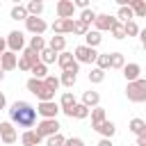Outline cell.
<instances>
[{"instance_id": "6da1fadb", "label": "cell", "mask_w": 146, "mask_h": 146, "mask_svg": "<svg viewBox=\"0 0 146 146\" xmlns=\"http://www.w3.org/2000/svg\"><path fill=\"white\" fill-rule=\"evenodd\" d=\"M9 123L11 125H18V128H32L34 121H36V110L25 103V100H16L11 107H9Z\"/></svg>"}, {"instance_id": "7a4b0ae2", "label": "cell", "mask_w": 146, "mask_h": 146, "mask_svg": "<svg viewBox=\"0 0 146 146\" xmlns=\"http://www.w3.org/2000/svg\"><path fill=\"white\" fill-rule=\"evenodd\" d=\"M25 87H27V91H30V94H34V96H36L41 103H43V100H52V98H55V91H50V89L46 87V82H43V80L30 78Z\"/></svg>"}, {"instance_id": "3957f363", "label": "cell", "mask_w": 146, "mask_h": 146, "mask_svg": "<svg viewBox=\"0 0 146 146\" xmlns=\"http://www.w3.org/2000/svg\"><path fill=\"white\" fill-rule=\"evenodd\" d=\"M125 96H128L130 103H144V100H146V80L139 78V80H135V82H128Z\"/></svg>"}, {"instance_id": "277c9868", "label": "cell", "mask_w": 146, "mask_h": 146, "mask_svg": "<svg viewBox=\"0 0 146 146\" xmlns=\"http://www.w3.org/2000/svg\"><path fill=\"white\" fill-rule=\"evenodd\" d=\"M71 55H73V59H75L78 64H94L96 57H98L96 48H87V46H78Z\"/></svg>"}, {"instance_id": "5b68a950", "label": "cell", "mask_w": 146, "mask_h": 146, "mask_svg": "<svg viewBox=\"0 0 146 146\" xmlns=\"http://www.w3.org/2000/svg\"><path fill=\"white\" fill-rule=\"evenodd\" d=\"M59 128H62V125H59V121H57V119H43V121H41V123L34 128V132H36V135L43 139V137L57 135V132H59Z\"/></svg>"}, {"instance_id": "8992f818", "label": "cell", "mask_w": 146, "mask_h": 146, "mask_svg": "<svg viewBox=\"0 0 146 146\" xmlns=\"http://www.w3.org/2000/svg\"><path fill=\"white\" fill-rule=\"evenodd\" d=\"M7 41V48H9V52H18V50H23L25 48V36H23V32H18V30H14V32H9V36L5 39Z\"/></svg>"}, {"instance_id": "52a82bcc", "label": "cell", "mask_w": 146, "mask_h": 146, "mask_svg": "<svg viewBox=\"0 0 146 146\" xmlns=\"http://www.w3.org/2000/svg\"><path fill=\"white\" fill-rule=\"evenodd\" d=\"M25 27H27V32H32L34 36H41L48 25H46V21L39 18V16H27V18H25Z\"/></svg>"}, {"instance_id": "ba28073f", "label": "cell", "mask_w": 146, "mask_h": 146, "mask_svg": "<svg viewBox=\"0 0 146 146\" xmlns=\"http://www.w3.org/2000/svg\"><path fill=\"white\" fill-rule=\"evenodd\" d=\"M36 114H41L43 119H57V114H59V105H57L55 100H43V103H39Z\"/></svg>"}, {"instance_id": "9c48e42d", "label": "cell", "mask_w": 146, "mask_h": 146, "mask_svg": "<svg viewBox=\"0 0 146 146\" xmlns=\"http://www.w3.org/2000/svg\"><path fill=\"white\" fill-rule=\"evenodd\" d=\"M57 64L62 66V71H73V73H78V68H80V64H78V62L73 59V55L66 52V50L57 55Z\"/></svg>"}, {"instance_id": "30bf717a", "label": "cell", "mask_w": 146, "mask_h": 146, "mask_svg": "<svg viewBox=\"0 0 146 146\" xmlns=\"http://www.w3.org/2000/svg\"><path fill=\"white\" fill-rule=\"evenodd\" d=\"M16 128L9 123V121H2L0 123V139L7 144V146H14V141H16Z\"/></svg>"}, {"instance_id": "8fae6325", "label": "cell", "mask_w": 146, "mask_h": 146, "mask_svg": "<svg viewBox=\"0 0 146 146\" xmlns=\"http://www.w3.org/2000/svg\"><path fill=\"white\" fill-rule=\"evenodd\" d=\"M116 23V18L114 16H110V14H96V18H94V25H96V32H103V30H112V25Z\"/></svg>"}, {"instance_id": "7c38bea8", "label": "cell", "mask_w": 146, "mask_h": 146, "mask_svg": "<svg viewBox=\"0 0 146 146\" xmlns=\"http://www.w3.org/2000/svg\"><path fill=\"white\" fill-rule=\"evenodd\" d=\"M55 9H57V16L59 18H73V14H75V7H73L71 0H59L55 5Z\"/></svg>"}, {"instance_id": "4fadbf2b", "label": "cell", "mask_w": 146, "mask_h": 146, "mask_svg": "<svg viewBox=\"0 0 146 146\" xmlns=\"http://www.w3.org/2000/svg\"><path fill=\"white\" fill-rule=\"evenodd\" d=\"M52 32L59 34V36L73 32V18H57V21L52 23Z\"/></svg>"}, {"instance_id": "5bb4252c", "label": "cell", "mask_w": 146, "mask_h": 146, "mask_svg": "<svg viewBox=\"0 0 146 146\" xmlns=\"http://www.w3.org/2000/svg\"><path fill=\"white\" fill-rule=\"evenodd\" d=\"M123 75H125V80H128V82H135V80H139V78H141V66H139L137 62H130V64H125V66H123Z\"/></svg>"}, {"instance_id": "9a60e30c", "label": "cell", "mask_w": 146, "mask_h": 146, "mask_svg": "<svg viewBox=\"0 0 146 146\" xmlns=\"http://www.w3.org/2000/svg\"><path fill=\"white\" fill-rule=\"evenodd\" d=\"M16 55L14 52H9V50H5L2 55H0V68H2V73L5 71H11V68H16Z\"/></svg>"}, {"instance_id": "2e32d148", "label": "cell", "mask_w": 146, "mask_h": 146, "mask_svg": "<svg viewBox=\"0 0 146 146\" xmlns=\"http://www.w3.org/2000/svg\"><path fill=\"white\" fill-rule=\"evenodd\" d=\"M98 103H100V94H98V91H91V89L84 91V96H82V105H84L87 110H89V107H91V110L98 107Z\"/></svg>"}, {"instance_id": "e0dca14e", "label": "cell", "mask_w": 146, "mask_h": 146, "mask_svg": "<svg viewBox=\"0 0 146 146\" xmlns=\"http://www.w3.org/2000/svg\"><path fill=\"white\" fill-rule=\"evenodd\" d=\"M64 114L71 116V119H87V116H89V110H87L82 103H75V105H73L68 112H64Z\"/></svg>"}, {"instance_id": "ac0fdd59", "label": "cell", "mask_w": 146, "mask_h": 146, "mask_svg": "<svg viewBox=\"0 0 146 146\" xmlns=\"http://www.w3.org/2000/svg\"><path fill=\"white\" fill-rule=\"evenodd\" d=\"M94 130H96V132H100V135H103V139H112V137H114V132H116V125H114L112 121H103V123H100L98 128H94Z\"/></svg>"}, {"instance_id": "d6986e66", "label": "cell", "mask_w": 146, "mask_h": 146, "mask_svg": "<svg viewBox=\"0 0 146 146\" xmlns=\"http://www.w3.org/2000/svg\"><path fill=\"white\" fill-rule=\"evenodd\" d=\"M128 7L132 9V16H137V18L146 16V2L144 0H128Z\"/></svg>"}, {"instance_id": "ffe728a7", "label": "cell", "mask_w": 146, "mask_h": 146, "mask_svg": "<svg viewBox=\"0 0 146 146\" xmlns=\"http://www.w3.org/2000/svg\"><path fill=\"white\" fill-rule=\"evenodd\" d=\"M21 141H23V146H39L41 144V137L34 130H25L23 137H21Z\"/></svg>"}, {"instance_id": "44dd1931", "label": "cell", "mask_w": 146, "mask_h": 146, "mask_svg": "<svg viewBox=\"0 0 146 146\" xmlns=\"http://www.w3.org/2000/svg\"><path fill=\"white\" fill-rule=\"evenodd\" d=\"M75 103H78L75 96H73L71 91H64V94H62V100H59V110H62V112H68Z\"/></svg>"}, {"instance_id": "7402d4cb", "label": "cell", "mask_w": 146, "mask_h": 146, "mask_svg": "<svg viewBox=\"0 0 146 146\" xmlns=\"http://www.w3.org/2000/svg\"><path fill=\"white\" fill-rule=\"evenodd\" d=\"M84 41H87V43H84L87 48H96V46L103 41V36H100V32H96V30H89V32L84 34Z\"/></svg>"}, {"instance_id": "603a6c76", "label": "cell", "mask_w": 146, "mask_h": 146, "mask_svg": "<svg viewBox=\"0 0 146 146\" xmlns=\"http://www.w3.org/2000/svg\"><path fill=\"white\" fill-rule=\"evenodd\" d=\"M48 48H50L52 52H57V55H59V52H64V48H66V39H64V36H59V34H55V36L50 39V46H48Z\"/></svg>"}, {"instance_id": "cb8c5ba5", "label": "cell", "mask_w": 146, "mask_h": 146, "mask_svg": "<svg viewBox=\"0 0 146 146\" xmlns=\"http://www.w3.org/2000/svg\"><path fill=\"white\" fill-rule=\"evenodd\" d=\"M103 121H107L105 110H103V107H94V110H91V128H98Z\"/></svg>"}, {"instance_id": "d4e9b609", "label": "cell", "mask_w": 146, "mask_h": 146, "mask_svg": "<svg viewBox=\"0 0 146 146\" xmlns=\"http://www.w3.org/2000/svg\"><path fill=\"white\" fill-rule=\"evenodd\" d=\"M78 82V73H73V71H62V78H59V84H64V87H73Z\"/></svg>"}, {"instance_id": "484cf974", "label": "cell", "mask_w": 146, "mask_h": 146, "mask_svg": "<svg viewBox=\"0 0 146 146\" xmlns=\"http://www.w3.org/2000/svg\"><path fill=\"white\" fill-rule=\"evenodd\" d=\"M130 132L137 135V137L139 135H146V121L144 119H132L130 121Z\"/></svg>"}, {"instance_id": "4316f807", "label": "cell", "mask_w": 146, "mask_h": 146, "mask_svg": "<svg viewBox=\"0 0 146 146\" xmlns=\"http://www.w3.org/2000/svg\"><path fill=\"white\" fill-rule=\"evenodd\" d=\"M25 11H27V16H39V14L43 11V2H39V0H30V2L25 5Z\"/></svg>"}, {"instance_id": "83f0119b", "label": "cell", "mask_w": 146, "mask_h": 146, "mask_svg": "<svg viewBox=\"0 0 146 146\" xmlns=\"http://www.w3.org/2000/svg\"><path fill=\"white\" fill-rule=\"evenodd\" d=\"M39 62L48 66V64H52V62H57V52H52L50 48H43V50L39 52Z\"/></svg>"}, {"instance_id": "f1b7e54d", "label": "cell", "mask_w": 146, "mask_h": 146, "mask_svg": "<svg viewBox=\"0 0 146 146\" xmlns=\"http://www.w3.org/2000/svg\"><path fill=\"white\" fill-rule=\"evenodd\" d=\"M135 16H132V9L125 5V7H119V11H116V21L119 23H128V21H132Z\"/></svg>"}, {"instance_id": "f546056e", "label": "cell", "mask_w": 146, "mask_h": 146, "mask_svg": "<svg viewBox=\"0 0 146 146\" xmlns=\"http://www.w3.org/2000/svg\"><path fill=\"white\" fill-rule=\"evenodd\" d=\"M30 73H32V78H36V80H43V78L48 75V66L39 62V64H34V66L30 68Z\"/></svg>"}, {"instance_id": "4dcf8cb0", "label": "cell", "mask_w": 146, "mask_h": 146, "mask_svg": "<svg viewBox=\"0 0 146 146\" xmlns=\"http://www.w3.org/2000/svg\"><path fill=\"white\" fill-rule=\"evenodd\" d=\"M9 16H11L14 21H25V18H27V11H25V7H23V5H14Z\"/></svg>"}, {"instance_id": "1f68e13d", "label": "cell", "mask_w": 146, "mask_h": 146, "mask_svg": "<svg viewBox=\"0 0 146 146\" xmlns=\"http://www.w3.org/2000/svg\"><path fill=\"white\" fill-rule=\"evenodd\" d=\"M89 32V25L84 23V21H80V18H73V34H80V36H84Z\"/></svg>"}, {"instance_id": "d6a6232c", "label": "cell", "mask_w": 146, "mask_h": 146, "mask_svg": "<svg viewBox=\"0 0 146 146\" xmlns=\"http://www.w3.org/2000/svg\"><path fill=\"white\" fill-rule=\"evenodd\" d=\"M125 66V59L121 52H112L110 55V68H123Z\"/></svg>"}, {"instance_id": "836d02e7", "label": "cell", "mask_w": 146, "mask_h": 146, "mask_svg": "<svg viewBox=\"0 0 146 146\" xmlns=\"http://www.w3.org/2000/svg\"><path fill=\"white\" fill-rule=\"evenodd\" d=\"M27 48H30V50H34V52H41V50L46 48V41H43V36H32Z\"/></svg>"}, {"instance_id": "e575fe53", "label": "cell", "mask_w": 146, "mask_h": 146, "mask_svg": "<svg viewBox=\"0 0 146 146\" xmlns=\"http://www.w3.org/2000/svg\"><path fill=\"white\" fill-rule=\"evenodd\" d=\"M96 68H100V71H107L110 68V52H98V57H96Z\"/></svg>"}, {"instance_id": "d590c367", "label": "cell", "mask_w": 146, "mask_h": 146, "mask_svg": "<svg viewBox=\"0 0 146 146\" xmlns=\"http://www.w3.org/2000/svg\"><path fill=\"white\" fill-rule=\"evenodd\" d=\"M123 32H125V36H137L139 34V25L135 21H128V23H123Z\"/></svg>"}, {"instance_id": "8d00e7d4", "label": "cell", "mask_w": 146, "mask_h": 146, "mask_svg": "<svg viewBox=\"0 0 146 146\" xmlns=\"http://www.w3.org/2000/svg\"><path fill=\"white\" fill-rule=\"evenodd\" d=\"M64 135L62 132H57V135H50V137H46V146H64Z\"/></svg>"}, {"instance_id": "74e56055", "label": "cell", "mask_w": 146, "mask_h": 146, "mask_svg": "<svg viewBox=\"0 0 146 146\" xmlns=\"http://www.w3.org/2000/svg\"><path fill=\"white\" fill-rule=\"evenodd\" d=\"M103 80H105V71H100V68H91V71H89V82L98 84V82H103Z\"/></svg>"}, {"instance_id": "f35d334b", "label": "cell", "mask_w": 146, "mask_h": 146, "mask_svg": "<svg viewBox=\"0 0 146 146\" xmlns=\"http://www.w3.org/2000/svg\"><path fill=\"white\" fill-rule=\"evenodd\" d=\"M110 32H112V36H114V39H125V32H123V23H119V21L112 25V30H110Z\"/></svg>"}, {"instance_id": "ab89813d", "label": "cell", "mask_w": 146, "mask_h": 146, "mask_svg": "<svg viewBox=\"0 0 146 146\" xmlns=\"http://www.w3.org/2000/svg\"><path fill=\"white\" fill-rule=\"evenodd\" d=\"M43 82H46V87H48L50 91H57V89H59V78H55V75H46Z\"/></svg>"}, {"instance_id": "60d3db41", "label": "cell", "mask_w": 146, "mask_h": 146, "mask_svg": "<svg viewBox=\"0 0 146 146\" xmlns=\"http://www.w3.org/2000/svg\"><path fill=\"white\" fill-rule=\"evenodd\" d=\"M94 18H96V11H94V9H82L80 21H84V23L89 25V23H94Z\"/></svg>"}, {"instance_id": "b9f144b4", "label": "cell", "mask_w": 146, "mask_h": 146, "mask_svg": "<svg viewBox=\"0 0 146 146\" xmlns=\"http://www.w3.org/2000/svg\"><path fill=\"white\" fill-rule=\"evenodd\" d=\"M64 146H84V141L80 137H68V139H64Z\"/></svg>"}, {"instance_id": "7bdbcfd3", "label": "cell", "mask_w": 146, "mask_h": 146, "mask_svg": "<svg viewBox=\"0 0 146 146\" xmlns=\"http://www.w3.org/2000/svg\"><path fill=\"white\" fill-rule=\"evenodd\" d=\"M73 7H80V9H89V2L87 0H71Z\"/></svg>"}, {"instance_id": "ee69618b", "label": "cell", "mask_w": 146, "mask_h": 146, "mask_svg": "<svg viewBox=\"0 0 146 146\" xmlns=\"http://www.w3.org/2000/svg\"><path fill=\"white\" fill-rule=\"evenodd\" d=\"M137 146H146V135H139L137 137Z\"/></svg>"}, {"instance_id": "f6af8a7d", "label": "cell", "mask_w": 146, "mask_h": 146, "mask_svg": "<svg viewBox=\"0 0 146 146\" xmlns=\"http://www.w3.org/2000/svg\"><path fill=\"white\" fill-rule=\"evenodd\" d=\"M98 146H114V144H112V139H100Z\"/></svg>"}, {"instance_id": "bcb514c9", "label": "cell", "mask_w": 146, "mask_h": 146, "mask_svg": "<svg viewBox=\"0 0 146 146\" xmlns=\"http://www.w3.org/2000/svg\"><path fill=\"white\" fill-rule=\"evenodd\" d=\"M5 105H7V98H5V94L0 91V110H5Z\"/></svg>"}, {"instance_id": "7dc6e473", "label": "cell", "mask_w": 146, "mask_h": 146, "mask_svg": "<svg viewBox=\"0 0 146 146\" xmlns=\"http://www.w3.org/2000/svg\"><path fill=\"white\" fill-rule=\"evenodd\" d=\"M5 50H7V41H5V39H2V36H0V55H2V52H5Z\"/></svg>"}, {"instance_id": "c3c4849f", "label": "cell", "mask_w": 146, "mask_h": 146, "mask_svg": "<svg viewBox=\"0 0 146 146\" xmlns=\"http://www.w3.org/2000/svg\"><path fill=\"white\" fill-rule=\"evenodd\" d=\"M2 75H5V73H2V68H0V80H2Z\"/></svg>"}]
</instances>
